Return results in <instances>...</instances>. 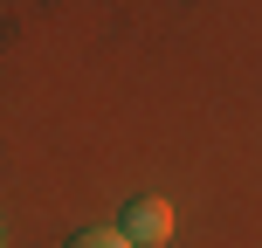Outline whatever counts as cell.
<instances>
[{"mask_svg":"<svg viewBox=\"0 0 262 248\" xmlns=\"http://www.w3.org/2000/svg\"><path fill=\"white\" fill-rule=\"evenodd\" d=\"M118 235L131 248H159V241H172V207L159 193H145V200H131L124 207V221H118Z\"/></svg>","mask_w":262,"mask_h":248,"instance_id":"6da1fadb","label":"cell"},{"mask_svg":"<svg viewBox=\"0 0 262 248\" xmlns=\"http://www.w3.org/2000/svg\"><path fill=\"white\" fill-rule=\"evenodd\" d=\"M62 248H131V241L118 235V228H76V235H69Z\"/></svg>","mask_w":262,"mask_h":248,"instance_id":"7a4b0ae2","label":"cell"}]
</instances>
